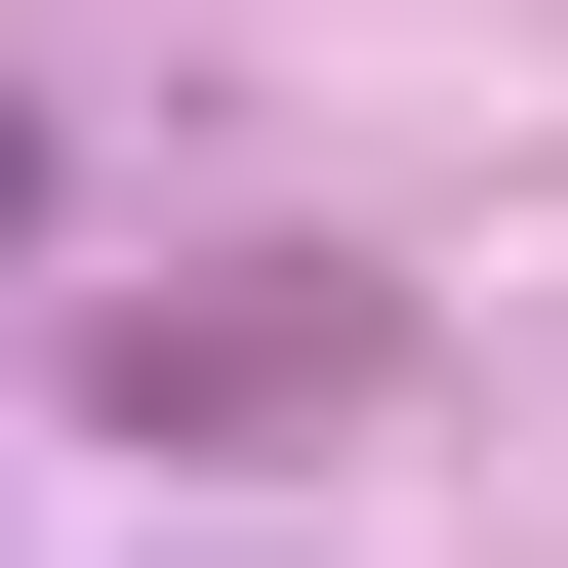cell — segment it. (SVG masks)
<instances>
[{
	"label": "cell",
	"mask_w": 568,
	"mask_h": 568,
	"mask_svg": "<svg viewBox=\"0 0 568 568\" xmlns=\"http://www.w3.org/2000/svg\"><path fill=\"white\" fill-rule=\"evenodd\" d=\"M0 244H41V82H0Z\"/></svg>",
	"instance_id": "6da1fadb"
}]
</instances>
